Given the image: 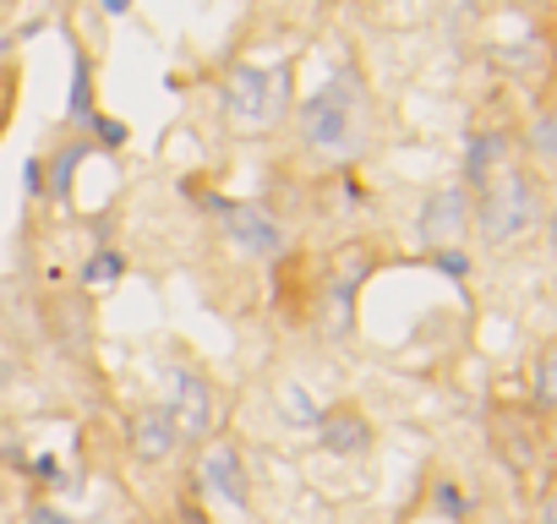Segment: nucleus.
<instances>
[{
  "mask_svg": "<svg viewBox=\"0 0 557 524\" xmlns=\"http://www.w3.org/2000/svg\"><path fill=\"white\" fill-rule=\"evenodd\" d=\"M530 410H535L541 421L557 415V339L541 345L535 361H530Z\"/></svg>",
  "mask_w": 557,
  "mask_h": 524,
  "instance_id": "obj_12",
  "label": "nucleus"
},
{
  "mask_svg": "<svg viewBox=\"0 0 557 524\" xmlns=\"http://www.w3.org/2000/svg\"><path fill=\"white\" fill-rule=\"evenodd\" d=\"M541 219H546L541 186H535V175L519 170V164H503L486 186L470 191V229H475L486 246H513V240H524Z\"/></svg>",
  "mask_w": 557,
  "mask_h": 524,
  "instance_id": "obj_1",
  "label": "nucleus"
},
{
  "mask_svg": "<svg viewBox=\"0 0 557 524\" xmlns=\"http://www.w3.org/2000/svg\"><path fill=\"white\" fill-rule=\"evenodd\" d=\"M318 442H323V453H334V459H361V453H372V442H377V426H372V415L361 410V404H329L323 415H318Z\"/></svg>",
  "mask_w": 557,
  "mask_h": 524,
  "instance_id": "obj_9",
  "label": "nucleus"
},
{
  "mask_svg": "<svg viewBox=\"0 0 557 524\" xmlns=\"http://www.w3.org/2000/svg\"><path fill=\"white\" fill-rule=\"evenodd\" d=\"M524 142H530V153H535L541 164H557V110H541V115L530 121Z\"/></svg>",
  "mask_w": 557,
  "mask_h": 524,
  "instance_id": "obj_14",
  "label": "nucleus"
},
{
  "mask_svg": "<svg viewBox=\"0 0 557 524\" xmlns=\"http://www.w3.org/2000/svg\"><path fill=\"white\" fill-rule=\"evenodd\" d=\"M12 377H17V361H0V388H12Z\"/></svg>",
  "mask_w": 557,
  "mask_h": 524,
  "instance_id": "obj_24",
  "label": "nucleus"
},
{
  "mask_svg": "<svg viewBox=\"0 0 557 524\" xmlns=\"http://www.w3.org/2000/svg\"><path fill=\"white\" fill-rule=\"evenodd\" d=\"M361 126H367V93L356 77H329L323 88H312L296 110V132H301V148L312 153H329V159H345L361 148Z\"/></svg>",
  "mask_w": 557,
  "mask_h": 524,
  "instance_id": "obj_2",
  "label": "nucleus"
},
{
  "mask_svg": "<svg viewBox=\"0 0 557 524\" xmlns=\"http://www.w3.org/2000/svg\"><path fill=\"white\" fill-rule=\"evenodd\" d=\"M535 524H557V486L541 497V513H535Z\"/></svg>",
  "mask_w": 557,
  "mask_h": 524,
  "instance_id": "obj_21",
  "label": "nucleus"
},
{
  "mask_svg": "<svg viewBox=\"0 0 557 524\" xmlns=\"http://www.w3.org/2000/svg\"><path fill=\"white\" fill-rule=\"evenodd\" d=\"M126 448H132L137 464L159 470V464L181 459L186 437H181V426L170 421V410L153 399V404H137V410H132V421H126Z\"/></svg>",
  "mask_w": 557,
  "mask_h": 524,
  "instance_id": "obj_8",
  "label": "nucleus"
},
{
  "mask_svg": "<svg viewBox=\"0 0 557 524\" xmlns=\"http://www.w3.org/2000/svg\"><path fill=\"white\" fill-rule=\"evenodd\" d=\"M23 524H77V519H72V513H61V508H55V502H45V497H28Z\"/></svg>",
  "mask_w": 557,
  "mask_h": 524,
  "instance_id": "obj_18",
  "label": "nucleus"
},
{
  "mask_svg": "<svg viewBox=\"0 0 557 524\" xmlns=\"http://www.w3.org/2000/svg\"><path fill=\"white\" fill-rule=\"evenodd\" d=\"M416 229H421V246H426V251L465 246V235H470V191H465V186H437V191H426V202H421V213H416Z\"/></svg>",
  "mask_w": 557,
  "mask_h": 524,
  "instance_id": "obj_7",
  "label": "nucleus"
},
{
  "mask_svg": "<svg viewBox=\"0 0 557 524\" xmlns=\"http://www.w3.org/2000/svg\"><path fill=\"white\" fill-rule=\"evenodd\" d=\"M197 491L230 513H251V470L240 459V448L230 437H208L197 442Z\"/></svg>",
  "mask_w": 557,
  "mask_h": 524,
  "instance_id": "obj_5",
  "label": "nucleus"
},
{
  "mask_svg": "<svg viewBox=\"0 0 557 524\" xmlns=\"http://www.w3.org/2000/svg\"><path fill=\"white\" fill-rule=\"evenodd\" d=\"M535 437H541V415L535 410H497L492 415V448L508 459V470H530L535 464Z\"/></svg>",
  "mask_w": 557,
  "mask_h": 524,
  "instance_id": "obj_10",
  "label": "nucleus"
},
{
  "mask_svg": "<svg viewBox=\"0 0 557 524\" xmlns=\"http://www.w3.org/2000/svg\"><path fill=\"white\" fill-rule=\"evenodd\" d=\"M437 513H448V519H465V491H459L454 481H437Z\"/></svg>",
  "mask_w": 557,
  "mask_h": 524,
  "instance_id": "obj_20",
  "label": "nucleus"
},
{
  "mask_svg": "<svg viewBox=\"0 0 557 524\" xmlns=\"http://www.w3.org/2000/svg\"><path fill=\"white\" fill-rule=\"evenodd\" d=\"M503 164H508V137L481 126V132H470V142H465V170H459L465 180H459V186L475 191V186H486Z\"/></svg>",
  "mask_w": 557,
  "mask_h": 524,
  "instance_id": "obj_11",
  "label": "nucleus"
},
{
  "mask_svg": "<svg viewBox=\"0 0 557 524\" xmlns=\"http://www.w3.org/2000/svg\"><path fill=\"white\" fill-rule=\"evenodd\" d=\"M83 126H88V142H99V148H110V153H121V148L132 142V126L115 121V115H99V110H94Z\"/></svg>",
  "mask_w": 557,
  "mask_h": 524,
  "instance_id": "obj_15",
  "label": "nucleus"
},
{
  "mask_svg": "<svg viewBox=\"0 0 557 524\" xmlns=\"http://www.w3.org/2000/svg\"><path fill=\"white\" fill-rule=\"evenodd\" d=\"M66 115L72 121H88L94 115V66L77 55L72 61V99H66Z\"/></svg>",
  "mask_w": 557,
  "mask_h": 524,
  "instance_id": "obj_13",
  "label": "nucleus"
},
{
  "mask_svg": "<svg viewBox=\"0 0 557 524\" xmlns=\"http://www.w3.org/2000/svg\"><path fill=\"white\" fill-rule=\"evenodd\" d=\"M432 269L448 279H470V257H465V246H443V251H432Z\"/></svg>",
  "mask_w": 557,
  "mask_h": 524,
  "instance_id": "obj_17",
  "label": "nucleus"
},
{
  "mask_svg": "<svg viewBox=\"0 0 557 524\" xmlns=\"http://www.w3.org/2000/svg\"><path fill=\"white\" fill-rule=\"evenodd\" d=\"M23 175H28V180H23V191H28V197H50V170H45V159H39V153L23 164Z\"/></svg>",
  "mask_w": 557,
  "mask_h": 524,
  "instance_id": "obj_19",
  "label": "nucleus"
},
{
  "mask_svg": "<svg viewBox=\"0 0 557 524\" xmlns=\"http://www.w3.org/2000/svg\"><path fill=\"white\" fill-rule=\"evenodd\" d=\"M99 7H104L110 17H121V12H132V0H99Z\"/></svg>",
  "mask_w": 557,
  "mask_h": 524,
  "instance_id": "obj_23",
  "label": "nucleus"
},
{
  "mask_svg": "<svg viewBox=\"0 0 557 524\" xmlns=\"http://www.w3.org/2000/svg\"><path fill=\"white\" fill-rule=\"evenodd\" d=\"M219 104H224V121L235 137H262L290 110V66H278V72H262L251 61L230 66L219 83Z\"/></svg>",
  "mask_w": 557,
  "mask_h": 524,
  "instance_id": "obj_3",
  "label": "nucleus"
},
{
  "mask_svg": "<svg viewBox=\"0 0 557 524\" xmlns=\"http://www.w3.org/2000/svg\"><path fill=\"white\" fill-rule=\"evenodd\" d=\"M121 274H126V257H121V251H99V257H88L83 285H110V279H121Z\"/></svg>",
  "mask_w": 557,
  "mask_h": 524,
  "instance_id": "obj_16",
  "label": "nucleus"
},
{
  "mask_svg": "<svg viewBox=\"0 0 557 524\" xmlns=\"http://www.w3.org/2000/svg\"><path fill=\"white\" fill-rule=\"evenodd\" d=\"M541 224H546V246H552V251H557V202H552V208H546V219H541Z\"/></svg>",
  "mask_w": 557,
  "mask_h": 524,
  "instance_id": "obj_22",
  "label": "nucleus"
},
{
  "mask_svg": "<svg viewBox=\"0 0 557 524\" xmlns=\"http://www.w3.org/2000/svg\"><path fill=\"white\" fill-rule=\"evenodd\" d=\"M208 213L219 219V229L257 262H273L290 251V229L278 224L262 202H230V197H208Z\"/></svg>",
  "mask_w": 557,
  "mask_h": 524,
  "instance_id": "obj_6",
  "label": "nucleus"
},
{
  "mask_svg": "<svg viewBox=\"0 0 557 524\" xmlns=\"http://www.w3.org/2000/svg\"><path fill=\"white\" fill-rule=\"evenodd\" d=\"M159 404L170 410V421L181 426L186 442H208V437H219L224 394H219V383H213L202 366H186V361L164 366V399H159Z\"/></svg>",
  "mask_w": 557,
  "mask_h": 524,
  "instance_id": "obj_4",
  "label": "nucleus"
}]
</instances>
